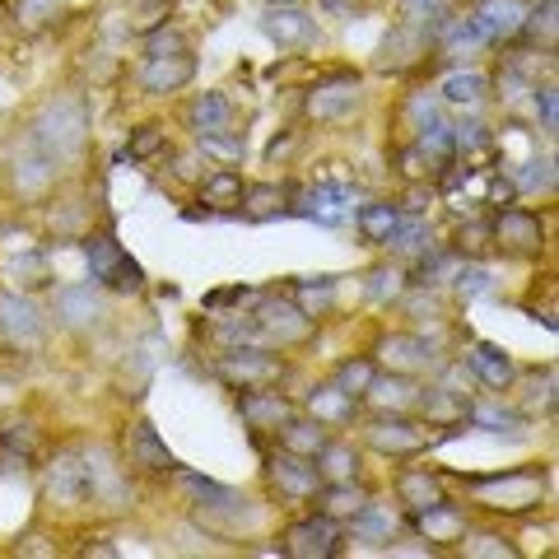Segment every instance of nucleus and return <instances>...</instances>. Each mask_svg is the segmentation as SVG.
Masks as SVG:
<instances>
[{
	"instance_id": "obj_1",
	"label": "nucleus",
	"mask_w": 559,
	"mask_h": 559,
	"mask_svg": "<svg viewBox=\"0 0 559 559\" xmlns=\"http://www.w3.org/2000/svg\"><path fill=\"white\" fill-rule=\"evenodd\" d=\"M28 135L61 173L80 168L84 154H90V103H84L80 94L47 98L38 108V117L28 121Z\"/></svg>"
},
{
	"instance_id": "obj_2",
	"label": "nucleus",
	"mask_w": 559,
	"mask_h": 559,
	"mask_svg": "<svg viewBox=\"0 0 559 559\" xmlns=\"http://www.w3.org/2000/svg\"><path fill=\"white\" fill-rule=\"evenodd\" d=\"M466 495L476 499V509L495 518H527L546 503L550 480L536 466H518V471H499V476H471Z\"/></svg>"
},
{
	"instance_id": "obj_3",
	"label": "nucleus",
	"mask_w": 559,
	"mask_h": 559,
	"mask_svg": "<svg viewBox=\"0 0 559 559\" xmlns=\"http://www.w3.org/2000/svg\"><path fill=\"white\" fill-rule=\"evenodd\" d=\"M364 443L382 452V457H419L433 443V425L401 411H373L364 419Z\"/></svg>"
},
{
	"instance_id": "obj_4",
	"label": "nucleus",
	"mask_w": 559,
	"mask_h": 559,
	"mask_svg": "<svg viewBox=\"0 0 559 559\" xmlns=\"http://www.w3.org/2000/svg\"><path fill=\"white\" fill-rule=\"evenodd\" d=\"M257 341L266 345H280V349H299L318 336V318H308V312L289 299V294H271V299H257Z\"/></svg>"
},
{
	"instance_id": "obj_5",
	"label": "nucleus",
	"mask_w": 559,
	"mask_h": 559,
	"mask_svg": "<svg viewBox=\"0 0 559 559\" xmlns=\"http://www.w3.org/2000/svg\"><path fill=\"white\" fill-rule=\"evenodd\" d=\"M84 257H90L94 285L112 289V294H140L145 289V271H140V261L121 248L112 234H84Z\"/></svg>"
},
{
	"instance_id": "obj_6",
	"label": "nucleus",
	"mask_w": 559,
	"mask_h": 559,
	"mask_svg": "<svg viewBox=\"0 0 559 559\" xmlns=\"http://www.w3.org/2000/svg\"><path fill=\"white\" fill-rule=\"evenodd\" d=\"M215 373L229 382L234 392H248V388H280V378H285V364H280L266 345H229L215 364Z\"/></svg>"
},
{
	"instance_id": "obj_7",
	"label": "nucleus",
	"mask_w": 559,
	"mask_h": 559,
	"mask_svg": "<svg viewBox=\"0 0 559 559\" xmlns=\"http://www.w3.org/2000/svg\"><path fill=\"white\" fill-rule=\"evenodd\" d=\"M57 178H61V168L33 145V135L14 140V150H10V191L14 197L20 201H47Z\"/></svg>"
},
{
	"instance_id": "obj_8",
	"label": "nucleus",
	"mask_w": 559,
	"mask_h": 559,
	"mask_svg": "<svg viewBox=\"0 0 559 559\" xmlns=\"http://www.w3.org/2000/svg\"><path fill=\"white\" fill-rule=\"evenodd\" d=\"M43 495L57 503V509L90 503V462H84L80 448H61L57 457L43 466Z\"/></svg>"
},
{
	"instance_id": "obj_9",
	"label": "nucleus",
	"mask_w": 559,
	"mask_h": 559,
	"mask_svg": "<svg viewBox=\"0 0 559 559\" xmlns=\"http://www.w3.org/2000/svg\"><path fill=\"white\" fill-rule=\"evenodd\" d=\"M489 238H495V252L503 257H540L546 252V219L532 215V210H503L489 219Z\"/></svg>"
},
{
	"instance_id": "obj_10",
	"label": "nucleus",
	"mask_w": 559,
	"mask_h": 559,
	"mask_svg": "<svg viewBox=\"0 0 559 559\" xmlns=\"http://www.w3.org/2000/svg\"><path fill=\"white\" fill-rule=\"evenodd\" d=\"M429 51H433V38L425 28L396 24L388 38L378 43V51H373V70H378V75H411V70L425 66Z\"/></svg>"
},
{
	"instance_id": "obj_11",
	"label": "nucleus",
	"mask_w": 559,
	"mask_h": 559,
	"mask_svg": "<svg viewBox=\"0 0 559 559\" xmlns=\"http://www.w3.org/2000/svg\"><path fill=\"white\" fill-rule=\"evenodd\" d=\"M349 201H355V187H345V182L299 187V191H289V215L318 219V224H326V229H336V224L349 219Z\"/></svg>"
},
{
	"instance_id": "obj_12",
	"label": "nucleus",
	"mask_w": 559,
	"mask_h": 559,
	"mask_svg": "<svg viewBox=\"0 0 559 559\" xmlns=\"http://www.w3.org/2000/svg\"><path fill=\"white\" fill-rule=\"evenodd\" d=\"M121 457H127V466L140 471V476H173V471H178V457L168 452V443L159 439V429H154L150 419H135L127 429Z\"/></svg>"
},
{
	"instance_id": "obj_13",
	"label": "nucleus",
	"mask_w": 559,
	"mask_h": 559,
	"mask_svg": "<svg viewBox=\"0 0 559 559\" xmlns=\"http://www.w3.org/2000/svg\"><path fill=\"white\" fill-rule=\"evenodd\" d=\"M0 336L14 349H38L47 336L43 308L28 299V294H0Z\"/></svg>"
},
{
	"instance_id": "obj_14",
	"label": "nucleus",
	"mask_w": 559,
	"mask_h": 559,
	"mask_svg": "<svg viewBox=\"0 0 559 559\" xmlns=\"http://www.w3.org/2000/svg\"><path fill=\"white\" fill-rule=\"evenodd\" d=\"M280 550H285L289 559H331V555H341V522L312 513V518L294 522V527L285 532V546Z\"/></svg>"
},
{
	"instance_id": "obj_15",
	"label": "nucleus",
	"mask_w": 559,
	"mask_h": 559,
	"mask_svg": "<svg viewBox=\"0 0 559 559\" xmlns=\"http://www.w3.org/2000/svg\"><path fill=\"white\" fill-rule=\"evenodd\" d=\"M373 364L382 373H401V378H415L433 364V345L425 336H411V331H396V336H382L373 349Z\"/></svg>"
},
{
	"instance_id": "obj_16",
	"label": "nucleus",
	"mask_w": 559,
	"mask_h": 559,
	"mask_svg": "<svg viewBox=\"0 0 559 559\" xmlns=\"http://www.w3.org/2000/svg\"><path fill=\"white\" fill-rule=\"evenodd\" d=\"M364 103V90L355 75H336V80H322L318 90H308L304 98V117L308 121H341L349 117Z\"/></svg>"
},
{
	"instance_id": "obj_17",
	"label": "nucleus",
	"mask_w": 559,
	"mask_h": 559,
	"mask_svg": "<svg viewBox=\"0 0 559 559\" xmlns=\"http://www.w3.org/2000/svg\"><path fill=\"white\" fill-rule=\"evenodd\" d=\"M191 75H197V57H191V51L145 57V66H140V90H145L150 98H168V94L187 90Z\"/></svg>"
},
{
	"instance_id": "obj_18",
	"label": "nucleus",
	"mask_w": 559,
	"mask_h": 559,
	"mask_svg": "<svg viewBox=\"0 0 559 559\" xmlns=\"http://www.w3.org/2000/svg\"><path fill=\"white\" fill-rule=\"evenodd\" d=\"M266 476L271 485L280 489L285 499H312L322 489V476H318V466H312V457H294V452H271V462H266Z\"/></svg>"
},
{
	"instance_id": "obj_19",
	"label": "nucleus",
	"mask_w": 559,
	"mask_h": 559,
	"mask_svg": "<svg viewBox=\"0 0 559 559\" xmlns=\"http://www.w3.org/2000/svg\"><path fill=\"white\" fill-rule=\"evenodd\" d=\"M238 411H242V419H248V429L257 433H275L285 419H294L299 415V406L285 396V392H271V388H248L238 396Z\"/></svg>"
},
{
	"instance_id": "obj_20",
	"label": "nucleus",
	"mask_w": 559,
	"mask_h": 559,
	"mask_svg": "<svg viewBox=\"0 0 559 559\" xmlns=\"http://www.w3.org/2000/svg\"><path fill=\"white\" fill-rule=\"evenodd\" d=\"M411 527H415V536H425L433 550H448V546H457V540L466 536V509H457L452 499H443V503H433V509H425V513H411Z\"/></svg>"
},
{
	"instance_id": "obj_21",
	"label": "nucleus",
	"mask_w": 559,
	"mask_h": 559,
	"mask_svg": "<svg viewBox=\"0 0 559 559\" xmlns=\"http://www.w3.org/2000/svg\"><path fill=\"white\" fill-rule=\"evenodd\" d=\"M261 28H266V38L285 51H304V47L318 43V20H308L299 5H271Z\"/></svg>"
},
{
	"instance_id": "obj_22",
	"label": "nucleus",
	"mask_w": 559,
	"mask_h": 559,
	"mask_svg": "<svg viewBox=\"0 0 559 559\" xmlns=\"http://www.w3.org/2000/svg\"><path fill=\"white\" fill-rule=\"evenodd\" d=\"M462 369L476 373L485 388H495V392H509L513 382H518V364L503 355V345L495 341H476V345H466V355H462Z\"/></svg>"
},
{
	"instance_id": "obj_23",
	"label": "nucleus",
	"mask_w": 559,
	"mask_h": 559,
	"mask_svg": "<svg viewBox=\"0 0 559 559\" xmlns=\"http://www.w3.org/2000/svg\"><path fill=\"white\" fill-rule=\"evenodd\" d=\"M0 452H5V462L33 466L43 452V429L20 411H0Z\"/></svg>"
},
{
	"instance_id": "obj_24",
	"label": "nucleus",
	"mask_w": 559,
	"mask_h": 559,
	"mask_svg": "<svg viewBox=\"0 0 559 559\" xmlns=\"http://www.w3.org/2000/svg\"><path fill=\"white\" fill-rule=\"evenodd\" d=\"M84 462H90V499L103 503V509H127L131 503V489L121 480V466H112L108 452H84Z\"/></svg>"
},
{
	"instance_id": "obj_25",
	"label": "nucleus",
	"mask_w": 559,
	"mask_h": 559,
	"mask_svg": "<svg viewBox=\"0 0 559 559\" xmlns=\"http://www.w3.org/2000/svg\"><path fill=\"white\" fill-rule=\"evenodd\" d=\"M443 499H448L443 480L433 476V471H425V466H406L396 476V503L406 513H425V509H433V503H443Z\"/></svg>"
},
{
	"instance_id": "obj_26",
	"label": "nucleus",
	"mask_w": 559,
	"mask_h": 559,
	"mask_svg": "<svg viewBox=\"0 0 559 559\" xmlns=\"http://www.w3.org/2000/svg\"><path fill=\"white\" fill-rule=\"evenodd\" d=\"M522 14H527V5H518V0H480V10L471 20H476L485 43H513L522 28Z\"/></svg>"
},
{
	"instance_id": "obj_27",
	"label": "nucleus",
	"mask_w": 559,
	"mask_h": 559,
	"mask_svg": "<svg viewBox=\"0 0 559 559\" xmlns=\"http://www.w3.org/2000/svg\"><path fill=\"white\" fill-rule=\"evenodd\" d=\"M238 215L248 219V224H266V219H280V215H289V187H275V182H252V187H242V197H238Z\"/></svg>"
},
{
	"instance_id": "obj_28",
	"label": "nucleus",
	"mask_w": 559,
	"mask_h": 559,
	"mask_svg": "<svg viewBox=\"0 0 559 559\" xmlns=\"http://www.w3.org/2000/svg\"><path fill=\"white\" fill-rule=\"evenodd\" d=\"M51 308H57L61 326H90V322L103 318V299H98L94 285H61Z\"/></svg>"
},
{
	"instance_id": "obj_29",
	"label": "nucleus",
	"mask_w": 559,
	"mask_h": 559,
	"mask_svg": "<svg viewBox=\"0 0 559 559\" xmlns=\"http://www.w3.org/2000/svg\"><path fill=\"white\" fill-rule=\"evenodd\" d=\"M355 411H359V401L349 396V392H341L336 382H318V388L308 392V415H312V419H322L326 429L349 425V419H355Z\"/></svg>"
},
{
	"instance_id": "obj_30",
	"label": "nucleus",
	"mask_w": 559,
	"mask_h": 559,
	"mask_svg": "<svg viewBox=\"0 0 559 559\" xmlns=\"http://www.w3.org/2000/svg\"><path fill=\"white\" fill-rule=\"evenodd\" d=\"M433 38V47L443 51L448 61H462V57H476V51L485 47V38H480V28H476V20H457V14H448V20L429 33Z\"/></svg>"
},
{
	"instance_id": "obj_31",
	"label": "nucleus",
	"mask_w": 559,
	"mask_h": 559,
	"mask_svg": "<svg viewBox=\"0 0 559 559\" xmlns=\"http://www.w3.org/2000/svg\"><path fill=\"white\" fill-rule=\"evenodd\" d=\"M415 396L419 388L411 378H401V373H378L369 382V392H364L359 401H369L373 411H401V415H415Z\"/></svg>"
},
{
	"instance_id": "obj_32",
	"label": "nucleus",
	"mask_w": 559,
	"mask_h": 559,
	"mask_svg": "<svg viewBox=\"0 0 559 559\" xmlns=\"http://www.w3.org/2000/svg\"><path fill=\"white\" fill-rule=\"evenodd\" d=\"M275 439H280V448H285V452H294V457H318L322 443L331 439V433H326L322 419L294 415V419H285V425L275 429Z\"/></svg>"
},
{
	"instance_id": "obj_33",
	"label": "nucleus",
	"mask_w": 559,
	"mask_h": 559,
	"mask_svg": "<svg viewBox=\"0 0 559 559\" xmlns=\"http://www.w3.org/2000/svg\"><path fill=\"white\" fill-rule=\"evenodd\" d=\"M61 14H66V0H10V24L24 38H38V33L57 28Z\"/></svg>"
},
{
	"instance_id": "obj_34",
	"label": "nucleus",
	"mask_w": 559,
	"mask_h": 559,
	"mask_svg": "<svg viewBox=\"0 0 559 559\" xmlns=\"http://www.w3.org/2000/svg\"><path fill=\"white\" fill-rule=\"evenodd\" d=\"M406 219V210H401V201H369L359 210V238L369 242V248H388V238L396 234V224Z\"/></svg>"
},
{
	"instance_id": "obj_35",
	"label": "nucleus",
	"mask_w": 559,
	"mask_h": 559,
	"mask_svg": "<svg viewBox=\"0 0 559 559\" xmlns=\"http://www.w3.org/2000/svg\"><path fill=\"white\" fill-rule=\"evenodd\" d=\"M312 499H318V513H322V518L349 522V518L364 509V503H369V489L355 485V480H336V485H322Z\"/></svg>"
},
{
	"instance_id": "obj_36",
	"label": "nucleus",
	"mask_w": 559,
	"mask_h": 559,
	"mask_svg": "<svg viewBox=\"0 0 559 559\" xmlns=\"http://www.w3.org/2000/svg\"><path fill=\"white\" fill-rule=\"evenodd\" d=\"M518 38H522V43H532V47H540V51L550 57L555 43H559V0H536V5L522 14Z\"/></svg>"
},
{
	"instance_id": "obj_37",
	"label": "nucleus",
	"mask_w": 559,
	"mask_h": 559,
	"mask_svg": "<svg viewBox=\"0 0 559 559\" xmlns=\"http://www.w3.org/2000/svg\"><path fill=\"white\" fill-rule=\"evenodd\" d=\"M229 121H234V108H229V98L224 94H201L197 103L187 108V127L201 135H219V131H229Z\"/></svg>"
},
{
	"instance_id": "obj_38",
	"label": "nucleus",
	"mask_w": 559,
	"mask_h": 559,
	"mask_svg": "<svg viewBox=\"0 0 559 559\" xmlns=\"http://www.w3.org/2000/svg\"><path fill=\"white\" fill-rule=\"evenodd\" d=\"M439 94H443V103H452V108H480L485 94H489V80L480 70H448Z\"/></svg>"
},
{
	"instance_id": "obj_39",
	"label": "nucleus",
	"mask_w": 559,
	"mask_h": 559,
	"mask_svg": "<svg viewBox=\"0 0 559 559\" xmlns=\"http://www.w3.org/2000/svg\"><path fill=\"white\" fill-rule=\"evenodd\" d=\"M312 466H318V476L322 485H336V480H355L359 476V452L349 448V443H336V439H326L322 452L312 457Z\"/></svg>"
},
{
	"instance_id": "obj_40",
	"label": "nucleus",
	"mask_w": 559,
	"mask_h": 559,
	"mask_svg": "<svg viewBox=\"0 0 559 559\" xmlns=\"http://www.w3.org/2000/svg\"><path fill=\"white\" fill-rule=\"evenodd\" d=\"M349 536H355V540H369V546L382 550L388 540H396V522H392V513H382L378 503L369 499L355 518H349Z\"/></svg>"
},
{
	"instance_id": "obj_41",
	"label": "nucleus",
	"mask_w": 559,
	"mask_h": 559,
	"mask_svg": "<svg viewBox=\"0 0 559 559\" xmlns=\"http://www.w3.org/2000/svg\"><path fill=\"white\" fill-rule=\"evenodd\" d=\"M457 550L466 559H522V546L509 540L503 532H471L466 527V536L457 540Z\"/></svg>"
},
{
	"instance_id": "obj_42",
	"label": "nucleus",
	"mask_w": 559,
	"mask_h": 559,
	"mask_svg": "<svg viewBox=\"0 0 559 559\" xmlns=\"http://www.w3.org/2000/svg\"><path fill=\"white\" fill-rule=\"evenodd\" d=\"M289 299L299 304L308 318H322V312H331V304H336V275H318V280H294Z\"/></svg>"
},
{
	"instance_id": "obj_43",
	"label": "nucleus",
	"mask_w": 559,
	"mask_h": 559,
	"mask_svg": "<svg viewBox=\"0 0 559 559\" xmlns=\"http://www.w3.org/2000/svg\"><path fill=\"white\" fill-rule=\"evenodd\" d=\"M242 187H248V182H242L238 168H215V173H205V182H201V205L229 210V205H238Z\"/></svg>"
},
{
	"instance_id": "obj_44",
	"label": "nucleus",
	"mask_w": 559,
	"mask_h": 559,
	"mask_svg": "<svg viewBox=\"0 0 559 559\" xmlns=\"http://www.w3.org/2000/svg\"><path fill=\"white\" fill-rule=\"evenodd\" d=\"M457 271H462V257L457 252H425L415 261V271H411V285H419V289H433V285H443V280H457Z\"/></svg>"
},
{
	"instance_id": "obj_45",
	"label": "nucleus",
	"mask_w": 559,
	"mask_h": 559,
	"mask_svg": "<svg viewBox=\"0 0 559 559\" xmlns=\"http://www.w3.org/2000/svg\"><path fill=\"white\" fill-rule=\"evenodd\" d=\"M466 425L489 429V433H518L522 429V411H509V406H499V401H471Z\"/></svg>"
},
{
	"instance_id": "obj_46",
	"label": "nucleus",
	"mask_w": 559,
	"mask_h": 559,
	"mask_svg": "<svg viewBox=\"0 0 559 559\" xmlns=\"http://www.w3.org/2000/svg\"><path fill=\"white\" fill-rule=\"evenodd\" d=\"M396 5H401V24L425 33H433L452 14V0H396Z\"/></svg>"
},
{
	"instance_id": "obj_47",
	"label": "nucleus",
	"mask_w": 559,
	"mask_h": 559,
	"mask_svg": "<svg viewBox=\"0 0 559 559\" xmlns=\"http://www.w3.org/2000/svg\"><path fill=\"white\" fill-rule=\"evenodd\" d=\"M388 248H392V257H425L433 248V238H429V229L419 219H401L396 234L388 238Z\"/></svg>"
},
{
	"instance_id": "obj_48",
	"label": "nucleus",
	"mask_w": 559,
	"mask_h": 559,
	"mask_svg": "<svg viewBox=\"0 0 559 559\" xmlns=\"http://www.w3.org/2000/svg\"><path fill=\"white\" fill-rule=\"evenodd\" d=\"M452 252L466 257V261H485L495 252V238H489V224H462L457 234H452Z\"/></svg>"
},
{
	"instance_id": "obj_49",
	"label": "nucleus",
	"mask_w": 559,
	"mask_h": 559,
	"mask_svg": "<svg viewBox=\"0 0 559 559\" xmlns=\"http://www.w3.org/2000/svg\"><path fill=\"white\" fill-rule=\"evenodd\" d=\"M373 378H378V364H373V359H345L331 382H336L341 392H349V396L359 401L364 392H369V382H373Z\"/></svg>"
},
{
	"instance_id": "obj_50",
	"label": "nucleus",
	"mask_w": 559,
	"mask_h": 559,
	"mask_svg": "<svg viewBox=\"0 0 559 559\" xmlns=\"http://www.w3.org/2000/svg\"><path fill=\"white\" fill-rule=\"evenodd\" d=\"M164 145H168V131L159 127V121H145V127H135L131 131V140H127V159H154V154H164Z\"/></svg>"
},
{
	"instance_id": "obj_51",
	"label": "nucleus",
	"mask_w": 559,
	"mask_h": 559,
	"mask_svg": "<svg viewBox=\"0 0 559 559\" xmlns=\"http://www.w3.org/2000/svg\"><path fill=\"white\" fill-rule=\"evenodd\" d=\"M210 336H215L224 349H229V345H248V341H257V322H252V312H248V318H242V312H238V318H215V322H210Z\"/></svg>"
},
{
	"instance_id": "obj_52",
	"label": "nucleus",
	"mask_w": 559,
	"mask_h": 559,
	"mask_svg": "<svg viewBox=\"0 0 559 559\" xmlns=\"http://www.w3.org/2000/svg\"><path fill=\"white\" fill-rule=\"evenodd\" d=\"M396 173L401 178H406L411 187H419V182H429V159L425 154H419V145H406V150H396Z\"/></svg>"
},
{
	"instance_id": "obj_53",
	"label": "nucleus",
	"mask_w": 559,
	"mask_h": 559,
	"mask_svg": "<svg viewBox=\"0 0 559 559\" xmlns=\"http://www.w3.org/2000/svg\"><path fill=\"white\" fill-rule=\"evenodd\" d=\"M489 285H495V275H489L480 261H466V266L457 271V289L462 299H480V294H489Z\"/></svg>"
},
{
	"instance_id": "obj_54",
	"label": "nucleus",
	"mask_w": 559,
	"mask_h": 559,
	"mask_svg": "<svg viewBox=\"0 0 559 559\" xmlns=\"http://www.w3.org/2000/svg\"><path fill=\"white\" fill-rule=\"evenodd\" d=\"M401 280H406V275H401L396 266H378V271L369 275V299H378V304L396 299V294L406 289V285H401Z\"/></svg>"
},
{
	"instance_id": "obj_55",
	"label": "nucleus",
	"mask_w": 559,
	"mask_h": 559,
	"mask_svg": "<svg viewBox=\"0 0 559 559\" xmlns=\"http://www.w3.org/2000/svg\"><path fill=\"white\" fill-rule=\"evenodd\" d=\"M168 51H187V33L182 28H154L145 38V57H168Z\"/></svg>"
},
{
	"instance_id": "obj_56",
	"label": "nucleus",
	"mask_w": 559,
	"mask_h": 559,
	"mask_svg": "<svg viewBox=\"0 0 559 559\" xmlns=\"http://www.w3.org/2000/svg\"><path fill=\"white\" fill-rule=\"evenodd\" d=\"M536 117H540V127L546 131H555L559 127V98H555V84L546 80V84H536Z\"/></svg>"
},
{
	"instance_id": "obj_57",
	"label": "nucleus",
	"mask_w": 559,
	"mask_h": 559,
	"mask_svg": "<svg viewBox=\"0 0 559 559\" xmlns=\"http://www.w3.org/2000/svg\"><path fill=\"white\" fill-rule=\"evenodd\" d=\"M201 150L205 154H219V159H242V140L219 131V135H201Z\"/></svg>"
},
{
	"instance_id": "obj_58",
	"label": "nucleus",
	"mask_w": 559,
	"mask_h": 559,
	"mask_svg": "<svg viewBox=\"0 0 559 559\" xmlns=\"http://www.w3.org/2000/svg\"><path fill=\"white\" fill-rule=\"evenodd\" d=\"M518 197V182H513V173H495V182H489V205H513Z\"/></svg>"
},
{
	"instance_id": "obj_59",
	"label": "nucleus",
	"mask_w": 559,
	"mask_h": 559,
	"mask_svg": "<svg viewBox=\"0 0 559 559\" xmlns=\"http://www.w3.org/2000/svg\"><path fill=\"white\" fill-rule=\"evenodd\" d=\"M80 555L84 559H94V555L98 559H117V546H108V540H90V546H80Z\"/></svg>"
},
{
	"instance_id": "obj_60",
	"label": "nucleus",
	"mask_w": 559,
	"mask_h": 559,
	"mask_svg": "<svg viewBox=\"0 0 559 559\" xmlns=\"http://www.w3.org/2000/svg\"><path fill=\"white\" fill-rule=\"evenodd\" d=\"M43 536H24L20 540V555H57V546H38Z\"/></svg>"
},
{
	"instance_id": "obj_61",
	"label": "nucleus",
	"mask_w": 559,
	"mask_h": 559,
	"mask_svg": "<svg viewBox=\"0 0 559 559\" xmlns=\"http://www.w3.org/2000/svg\"><path fill=\"white\" fill-rule=\"evenodd\" d=\"M266 5H299V0H266Z\"/></svg>"
},
{
	"instance_id": "obj_62",
	"label": "nucleus",
	"mask_w": 559,
	"mask_h": 559,
	"mask_svg": "<svg viewBox=\"0 0 559 559\" xmlns=\"http://www.w3.org/2000/svg\"><path fill=\"white\" fill-rule=\"evenodd\" d=\"M326 5H331V10H341V5H345V0H326Z\"/></svg>"
},
{
	"instance_id": "obj_63",
	"label": "nucleus",
	"mask_w": 559,
	"mask_h": 559,
	"mask_svg": "<svg viewBox=\"0 0 559 559\" xmlns=\"http://www.w3.org/2000/svg\"><path fill=\"white\" fill-rule=\"evenodd\" d=\"M154 5H164V0H154Z\"/></svg>"
}]
</instances>
